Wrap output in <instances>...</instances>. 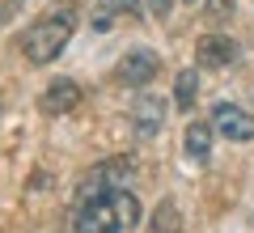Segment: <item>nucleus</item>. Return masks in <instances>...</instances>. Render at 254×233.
I'll use <instances>...</instances> for the list:
<instances>
[{
  "label": "nucleus",
  "instance_id": "nucleus-9",
  "mask_svg": "<svg viewBox=\"0 0 254 233\" xmlns=\"http://www.w3.org/2000/svg\"><path fill=\"white\" fill-rule=\"evenodd\" d=\"M123 13H127V17L140 13V0H98L89 26H93V30H110V26H115V17H123Z\"/></svg>",
  "mask_w": 254,
  "mask_h": 233
},
{
  "label": "nucleus",
  "instance_id": "nucleus-1",
  "mask_svg": "<svg viewBox=\"0 0 254 233\" xmlns=\"http://www.w3.org/2000/svg\"><path fill=\"white\" fill-rule=\"evenodd\" d=\"M136 221H140V199L123 187L89 199V204H76L72 233H127Z\"/></svg>",
  "mask_w": 254,
  "mask_h": 233
},
{
  "label": "nucleus",
  "instance_id": "nucleus-8",
  "mask_svg": "<svg viewBox=\"0 0 254 233\" xmlns=\"http://www.w3.org/2000/svg\"><path fill=\"white\" fill-rule=\"evenodd\" d=\"M131 123H136V136H157L165 123V102L157 93H144L136 98V110H131Z\"/></svg>",
  "mask_w": 254,
  "mask_h": 233
},
{
  "label": "nucleus",
  "instance_id": "nucleus-2",
  "mask_svg": "<svg viewBox=\"0 0 254 233\" xmlns=\"http://www.w3.org/2000/svg\"><path fill=\"white\" fill-rule=\"evenodd\" d=\"M72 30H76V4H72V0H60V4H55L43 21H34V26L21 34L17 47L26 51L30 64H51L55 55L68 47Z\"/></svg>",
  "mask_w": 254,
  "mask_h": 233
},
{
  "label": "nucleus",
  "instance_id": "nucleus-12",
  "mask_svg": "<svg viewBox=\"0 0 254 233\" xmlns=\"http://www.w3.org/2000/svg\"><path fill=\"white\" fill-rule=\"evenodd\" d=\"M195 93H199V77H195V68L178 72V81H174V102H178L182 110L195 106Z\"/></svg>",
  "mask_w": 254,
  "mask_h": 233
},
{
  "label": "nucleus",
  "instance_id": "nucleus-10",
  "mask_svg": "<svg viewBox=\"0 0 254 233\" xmlns=\"http://www.w3.org/2000/svg\"><path fill=\"white\" fill-rule=\"evenodd\" d=\"M187 153H190V161H208V153H212V123L195 119V123L187 127Z\"/></svg>",
  "mask_w": 254,
  "mask_h": 233
},
{
  "label": "nucleus",
  "instance_id": "nucleus-7",
  "mask_svg": "<svg viewBox=\"0 0 254 233\" xmlns=\"http://www.w3.org/2000/svg\"><path fill=\"white\" fill-rule=\"evenodd\" d=\"M195 55H199L203 68H229L237 60V43L225 38V34H203L199 47H195Z\"/></svg>",
  "mask_w": 254,
  "mask_h": 233
},
{
  "label": "nucleus",
  "instance_id": "nucleus-13",
  "mask_svg": "<svg viewBox=\"0 0 254 233\" xmlns=\"http://www.w3.org/2000/svg\"><path fill=\"white\" fill-rule=\"evenodd\" d=\"M203 13H208V21H216V26H220V21L233 17V0H208V9H203Z\"/></svg>",
  "mask_w": 254,
  "mask_h": 233
},
{
  "label": "nucleus",
  "instance_id": "nucleus-5",
  "mask_svg": "<svg viewBox=\"0 0 254 233\" xmlns=\"http://www.w3.org/2000/svg\"><path fill=\"white\" fill-rule=\"evenodd\" d=\"M212 127H216L225 140H233V144L254 140V119L246 115L242 106H233V102H216V106H212Z\"/></svg>",
  "mask_w": 254,
  "mask_h": 233
},
{
  "label": "nucleus",
  "instance_id": "nucleus-11",
  "mask_svg": "<svg viewBox=\"0 0 254 233\" xmlns=\"http://www.w3.org/2000/svg\"><path fill=\"white\" fill-rule=\"evenodd\" d=\"M182 229V216H178V204H170V199H161L153 212V221H148V233H178Z\"/></svg>",
  "mask_w": 254,
  "mask_h": 233
},
{
  "label": "nucleus",
  "instance_id": "nucleus-4",
  "mask_svg": "<svg viewBox=\"0 0 254 233\" xmlns=\"http://www.w3.org/2000/svg\"><path fill=\"white\" fill-rule=\"evenodd\" d=\"M157 68H161L157 51H148V47H136V51H127L123 60L115 64V81H119V85H148V81L157 77Z\"/></svg>",
  "mask_w": 254,
  "mask_h": 233
},
{
  "label": "nucleus",
  "instance_id": "nucleus-6",
  "mask_svg": "<svg viewBox=\"0 0 254 233\" xmlns=\"http://www.w3.org/2000/svg\"><path fill=\"white\" fill-rule=\"evenodd\" d=\"M76 106H81V85H76V81H51L47 93L38 98V110L51 115V119L68 115V110H76Z\"/></svg>",
  "mask_w": 254,
  "mask_h": 233
},
{
  "label": "nucleus",
  "instance_id": "nucleus-3",
  "mask_svg": "<svg viewBox=\"0 0 254 233\" xmlns=\"http://www.w3.org/2000/svg\"><path fill=\"white\" fill-rule=\"evenodd\" d=\"M131 174H136V161H131V157H115V161L93 165L81 178V187H76V204H89V199L106 195V191H123L127 182H131Z\"/></svg>",
  "mask_w": 254,
  "mask_h": 233
},
{
  "label": "nucleus",
  "instance_id": "nucleus-14",
  "mask_svg": "<svg viewBox=\"0 0 254 233\" xmlns=\"http://www.w3.org/2000/svg\"><path fill=\"white\" fill-rule=\"evenodd\" d=\"M170 9H174V0H148V13L153 17H170Z\"/></svg>",
  "mask_w": 254,
  "mask_h": 233
}]
</instances>
